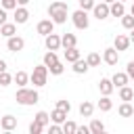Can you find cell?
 Returning <instances> with one entry per match:
<instances>
[{
  "instance_id": "cell-1",
  "label": "cell",
  "mask_w": 134,
  "mask_h": 134,
  "mask_svg": "<svg viewBox=\"0 0 134 134\" xmlns=\"http://www.w3.org/2000/svg\"><path fill=\"white\" fill-rule=\"evenodd\" d=\"M67 2L65 0H57V2H52L50 6H48V15H50V19H52V23H65L67 21Z\"/></svg>"
},
{
  "instance_id": "cell-2",
  "label": "cell",
  "mask_w": 134,
  "mask_h": 134,
  "mask_svg": "<svg viewBox=\"0 0 134 134\" xmlns=\"http://www.w3.org/2000/svg\"><path fill=\"white\" fill-rule=\"evenodd\" d=\"M15 100H17L19 105H36V103L40 100V96H38V92H36L34 88L21 86V88L17 90V94H15Z\"/></svg>"
},
{
  "instance_id": "cell-3",
  "label": "cell",
  "mask_w": 134,
  "mask_h": 134,
  "mask_svg": "<svg viewBox=\"0 0 134 134\" xmlns=\"http://www.w3.org/2000/svg\"><path fill=\"white\" fill-rule=\"evenodd\" d=\"M46 80H48V67H46V65L34 67V71H31V75H29V82H31L36 88H42V86H46Z\"/></svg>"
},
{
  "instance_id": "cell-4",
  "label": "cell",
  "mask_w": 134,
  "mask_h": 134,
  "mask_svg": "<svg viewBox=\"0 0 134 134\" xmlns=\"http://www.w3.org/2000/svg\"><path fill=\"white\" fill-rule=\"evenodd\" d=\"M71 21H73V25H75L77 29H88V25H90V19H88L86 10H82V8H77V10L71 15Z\"/></svg>"
},
{
  "instance_id": "cell-5",
  "label": "cell",
  "mask_w": 134,
  "mask_h": 134,
  "mask_svg": "<svg viewBox=\"0 0 134 134\" xmlns=\"http://www.w3.org/2000/svg\"><path fill=\"white\" fill-rule=\"evenodd\" d=\"M23 46H25V40L19 38L17 34L10 36V38H6V48H8L10 52H19V50H23Z\"/></svg>"
},
{
  "instance_id": "cell-6",
  "label": "cell",
  "mask_w": 134,
  "mask_h": 134,
  "mask_svg": "<svg viewBox=\"0 0 134 134\" xmlns=\"http://www.w3.org/2000/svg\"><path fill=\"white\" fill-rule=\"evenodd\" d=\"M92 13H94V17L100 21V19H107L109 17V4L107 2H98V4H94L92 6Z\"/></svg>"
},
{
  "instance_id": "cell-7",
  "label": "cell",
  "mask_w": 134,
  "mask_h": 134,
  "mask_svg": "<svg viewBox=\"0 0 134 134\" xmlns=\"http://www.w3.org/2000/svg\"><path fill=\"white\" fill-rule=\"evenodd\" d=\"M103 61H105L107 65H117V61H119V52H117L115 48H105V52H103Z\"/></svg>"
},
{
  "instance_id": "cell-8",
  "label": "cell",
  "mask_w": 134,
  "mask_h": 134,
  "mask_svg": "<svg viewBox=\"0 0 134 134\" xmlns=\"http://www.w3.org/2000/svg\"><path fill=\"white\" fill-rule=\"evenodd\" d=\"M38 34L40 36H48V34H52V29H54V23H52V19H44V21H40L38 23Z\"/></svg>"
},
{
  "instance_id": "cell-9",
  "label": "cell",
  "mask_w": 134,
  "mask_h": 134,
  "mask_svg": "<svg viewBox=\"0 0 134 134\" xmlns=\"http://www.w3.org/2000/svg\"><path fill=\"white\" fill-rule=\"evenodd\" d=\"M44 44H46L48 50H59V46H61V38H59L57 34H48V36H44Z\"/></svg>"
},
{
  "instance_id": "cell-10",
  "label": "cell",
  "mask_w": 134,
  "mask_h": 134,
  "mask_svg": "<svg viewBox=\"0 0 134 134\" xmlns=\"http://www.w3.org/2000/svg\"><path fill=\"white\" fill-rule=\"evenodd\" d=\"M128 46H130V38L124 36V34H117L115 36V42H113V48L119 52V50H128Z\"/></svg>"
},
{
  "instance_id": "cell-11",
  "label": "cell",
  "mask_w": 134,
  "mask_h": 134,
  "mask_svg": "<svg viewBox=\"0 0 134 134\" xmlns=\"http://www.w3.org/2000/svg\"><path fill=\"white\" fill-rule=\"evenodd\" d=\"M0 128H2L4 132L15 130V128H17V117H13V115H4V117L0 119Z\"/></svg>"
},
{
  "instance_id": "cell-12",
  "label": "cell",
  "mask_w": 134,
  "mask_h": 134,
  "mask_svg": "<svg viewBox=\"0 0 134 134\" xmlns=\"http://www.w3.org/2000/svg\"><path fill=\"white\" fill-rule=\"evenodd\" d=\"M27 19H29V10L25 8V6H17L15 8V23H27Z\"/></svg>"
},
{
  "instance_id": "cell-13",
  "label": "cell",
  "mask_w": 134,
  "mask_h": 134,
  "mask_svg": "<svg viewBox=\"0 0 134 134\" xmlns=\"http://www.w3.org/2000/svg\"><path fill=\"white\" fill-rule=\"evenodd\" d=\"M124 13H126V6H124V2L115 0V2H111V4H109V15H113V17H121Z\"/></svg>"
},
{
  "instance_id": "cell-14",
  "label": "cell",
  "mask_w": 134,
  "mask_h": 134,
  "mask_svg": "<svg viewBox=\"0 0 134 134\" xmlns=\"http://www.w3.org/2000/svg\"><path fill=\"white\" fill-rule=\"evenodd\" d=\"M111 82H113V86H115V88H121V86H126V84L130 82V77H128V73H126V71H124V73H121V71H117V73L111 77Z\"/></svg>"
},
{
  "instance_id": "cell-15",
  "label": "cell",
  "mask_w": 134,
  "mask_h": 134,
  "mask_svg": "<svg viewBox=\"0 0 134 134\" xmlns=\"http://www.w3.org/2000/svg\"><path fill=\"white\" fill-rule=\"evenodd\" d=\"M98 88H100V94H105V96H109L111 92H113V82L109 80V77H100V84H98Z\"/></svg>"
},
{
  "instance_id": "cell-16",
  "label": "cell",
  "mask_w": 134,
  "mask_h": 134,
  "mask_svg": "<svg viewBox=\"0 0 134 134\" xmlns=\"http://www.w3.org/2000/svg\"><path fill=\"white\" fill-rule=\"evenodd\" d=\"M0 34H2L4 38L15 36V34H17V23H2V25H0Z\"/></svg>"
},
{
  "instance_id": "cell-17",
  "label": "cell",
  "mask_w": 134,
  "mask_h": 134,
  "mask_svg": "<svg viewBox=\"0 0 134 134\" xmlns=\"http://www.w3.org/2000/svg\"><path fill=\"white\" fill-rule=\"evenodd\" d=\"M117 113H119L121 117H132V115H134V107L130 105V100H124V103L119 105V109H117Z\"/></svg>"
},
{
  "instance_id": "cell-18",
  "label": "cell",
  "mask_w": 134,
  "mask_h": 134,
  "mask_svg": "<svg viewBox=\"0 0 134 134\" xmlns=\"http://www.w3.org/2000/svg\"><path fill=\"white\" fill-rule=\"evenodd\" d=\"M75 44H77V38L73 34H63V38H61V46L63 48H73Z\"/></svg>"
},
{
  "instance_id": "cell-19",
  "label": "cell",
  "mask_w": 134,
  "mask_h": 134,
  "mask_svg": "<svg viewBox=\"0 0 134 134\" xmlns=\"http://www.w3.org/2000/svg\"><path fill=\"white\" fill-rule=\"evenodd\" d=\"M13 80H15V84L21 88V86H27V82H29V75H27L25 71H17V73L13 75Z\"/></svg>"
},
{
  "instance_id": "cell-20",
  "label": "cell",
  "mask_w": 134,
  "mask_h": 134,
  "mask_svg": "<svg viewBox=\"0 0 134 134\" xmlns=\"http://www.w3.org/2000/svg\"><path fill=\"white\" fill-rule=\"evenodd\" d=\"M92 111H94V105H92L90 100H84V103L80 105V115H82V117H90Z\"/></svg>"
},
{
  "instance_id": "cell-21",
  "label": "cell",
  "mask_w": 134,
  "mask_h": 134,
  "mask_svg": "<svg viewBox=\"0 0 134 134\" xmlns=\"http://www.w3.org/2000/svg\"><path fill=\"white\" fill-rule=\"evenodd\" d=\"M80 59V50L73 46V48H65V61L67 63H73V61H77Z\"/></svg>"
},
{
  "instance_id": "cell-22",
  "label": "cell",
  "mask_w": 134,
  "mask_h": 134,
  "mask_svg": "<svg viewBox=\"0 0 134 134\" xmlns=\"http://www.w3.org/2000/svg\"><path fill=\"white\" fill-rule=\"evenodd\" d=\"M119 98H121V100H132V98H134V90H132L128 84L121 86V88H119Z\"/></svg>"
},
{
  "instance_id": "cell-23",
  "label": "cell",
  "mask_w": 134,
  "mask_h": 134,
  "mask_svg": "<svg viewBox=\"0 0 134 134\" xmlns=\"http://www.w3.org/2000/svg\"><path fill=\"white\" fill-rule=\"evenodd\" d=\"M50 119H52L54 124H63V121L67 119V113H65V111H61V109H54V111L50 113Z\"/></svg>"
},
{
  "instance_id": "cell-24",
  "label": "cell",
  "mask_w": 134,
  "mask_h": 134,
  "mask_svg": "<svg viewBox=\"0 0 134 134\" xmlns=\"http://www.w3.org/2000/svg\"><path fill=\"white\" fill-rule=\"evenodd\" d=\"M34 121H38L40 126H44V128H46V126H48V121H50V115H48L46 111H38V113H36V117H34Z\"/></svg>"
},
{
  "instance_id": "cell-25",
  "label": "cell",
  "mask_w": 134,
  "mask_h": 134,
  "mask_svg": "<svg viewBox=\"0 0 134 134\" xmlns=\"http://www.w3.org/2000/svg\"><path fill=\"white\" fill-rule=\"evenodd\" d=\"M88 128H90V132H92V134H100V132H105V124H103L100 119H92Z\"/></svg>"
},
{
  "instance_id": "cell-26",
  "label": "cell",
  "mask_w": 134,
  "mask_h": 134,
  "mask_svg": "<svg viewBox=\"0 0 134 134\" xmlns=\"http://www.w3.org/2000/svg\"><path fill=\"white\" fill-rule=\"evenodd\" d=\"M86 63H88V67H98L100 65V54L98 52H90L86 57Z\"/></svg>"
},
{
  "instance_id": "cell-27",
  "label": "cell",
  "mask_w": 134,
  "mask_h": 134,
  "mask_svg": "<svg viewBox=\"0 0 134 134\" xmlns=\"http://www.w3.org/2000/svg\"><path fill=\"white\" fill-rule=\"evenodd\" d=\"M57 61H59V57H57V52H54V50H48V52L44 54V65H46V67L54 65Z\"/></svg>"
},
{
  "instance_id": "cell-28",
  "label": "cell",
  "mask_w": 134,
  "mask_h": 134,
  "mask_svg": "<svg viewBox=\"0 0 134 134\" xmlns=\"http://www.w3.org/2000/svg\"><path fill=\"white\" fill-rule=\"evenodd\" d=\"M73 71H75V73H86V71H88V63L82 61V59L73 61Z\"/></svg>"
},
{
  "instance_id": "cell-29",
  "label": "cell",
  "mask_w": 134,
  "mask_h": 134,
  "mask_svg": "<svg viewBox=\"0 0 134 134\" xmlns=\"http://www.w3.org/2000/svg\"><path fill=\"white\" fill-rule=\"evenodd\" d=\"M111 107H113V103H111V98H109V96H105V94H103V98H100V100H98V109H100V111H105V113H107V111H111Z\"/></svg>"
},
{
  "instance_id": "cell-30",
  "label": "cell",
  "mask_w": 134,
  "mask_h": 134,
  "mask_svg": "<svg viewBox=\"0 0 134 134\" xmlns=\"http://www.w3.org/2000/svg\"><path fill=\"white\" fill-rule=\"evenodd\" d=\"M63 71H65V67H63V63H61V61H57L54 65H50V67H48V73H52V75H61Z\"/></svg>"
},
{
  "instance_id": "cell-31",
  "label": "cell",
  "mask_w": 134,
  "mask_h": 134,
  "mask_svg": "<svg viewBox=\"0 0 134 134\" xmlns=\"http://www.w3.org/2000/svg\"><path fill=\"white\" fill-rule=\"evenodd\" d=\"M61 128H63V132H65V134H75V128H77V124H75V121H67V119H65Z\"/></svg>"
},
{
  "instance_id": "cell-32",
  "label": "cell",
  "mask_w": 134,
  "mask_h": 134,
  "mask_svg": "<svg viewBox=\"0 0 134 134\" xmlns=\"http://www.w3.org/2000/svg\"><path fill=\"white\" fill-rule=\"evenodd\" d=\"M121 25L126 27V29H132L134 27V15H121Z\"/></svg>"
},
{
  "instance_id": "cell-33",
  "label": "cell",
  "mask_w": 134,
  "mask_h": 134,
  "mask_svg": "<svg viewBox=\"0 0 134 134\" xmlns=\"http://www.w3.org/2000/svg\"><path fill=\"white\" fill-rule=\"evenodd\" d=\"M13 82V75L8 71H0V86H8Z\"/></svg>"
},
{
  "instance_id": "cell-34",
  "label": "cell",
  "mask_w": 134,
  "mask_h": 134,
  "mask_svg": "<svg viewBox=\"0 0 134 134\" xmlns=\"http://www.w3.org/2000/svg\"><path fill=\"white\" fill-rule=\"evenodd\" d=\"M57 109H61V111L69 113V111H71V103H69V100H65V98H63V100H57Z\"/></svg>"
},
{
  "instance_id": "cell-35",
  "label": "cell",
  "mask_w": 134,
  "mask_h": 134,
  "mask_svg": "<svg viewBox=\"0 0 134 134\" xmlns=\"http://www.w3.org/2000/svg\"><path fill=\"white\" fill-rule=\"evenodd\" d=\"M42 130H44V126H40L38 121H31L29 124V134H40Z\"/></svg>"
},
{
  "instance_id": "cell-36",
  "label": "cell",
  "mask_w": 134,
  "mask_h": 134,
  "mask_svg": "<svg viewBox=\"0 0 134 134\" xmlns=\"http://www.w3.org/2000/svg\"><path fill=\"white\" fill-rule=\"evenodd\" d=\"M0 2H2V8H4V10L17 8V0H0Z\"/></svg>"
},
{
  "instance_id": "cell-37",
  "label": "cell",
  "mask_w": 134,
  "mask_h": 134,
  "mask_svg": "<svg viewBox=\"0 0 134 134\" xmlns=\"http://www.w3.org/2000/svg\"><path fill=\"white\" fill-rule=\"evenodd\" d=\"M77 2H80L82 10H92V6H94V0H77Z\"/></svg>"
},
{
  "instance_id": "cell-38",
  "label": "cell",
  "mask_w": 134,
  "mask_h": 134,
  "mask_svg": "<svg viewBox=\"0 0 134 134\" xmlns=\"http://www.w3.org/2000/svg\"><path fill=\"white\" fill-rule=\"evenodd\" d=\"M126 73H128V77H130V80H134V61H130V63H128Z\"/></svg>"
},
{
  "instance_id": "cell-39",
  "label": "cell",
  "mask_w": 134,
  "mask_h": 134,
  "mask_svg": "<svg viewBox=\"0 0 134 134\" xmlns=\"http://www.w3.org/2000/svg\"><path fill=\"white\" fill-rule=\"evenodd\" d=\"M59 132H63V128H61L59 124H54V121H52V126H50V134H59Z\"/></svg>"
},
{
  "instance_id": "cell-40",
  "label": "cell",
  "mask_w": 134,
  "mask_h": 134,
  "mask_svg": "<svg viewBox=\"0 0 134 134\" xmlns=\"http://www.w3.org/2000/svg\"><path fill=\"white\" fill-rule=\"evenodd\" d=\"M75 134H90V128H86V126H77V128H75Z\"/></svg>"
},
{
  "instance_id": "cell-41",
  "label": "cell",
  "mask_w": 134,
  "mask_h": 134,
  "mask_svg": "<svg viewBox=\"0 0 134 134\" xmlns=\"http://www.w3.org/2000/svg\"><path fill=\"white\" fill-rule=\"evenodd\" d=\"M2 23H6V10L4 8H0V25Z\"/></svg>"
},
{
  "instance_id": "cell-42",
  "label": "cell",
  "mask_w": 134,
  "mask_h": 134,
  "mask_svg": "<svg viewBox=\"0 0 134 134\" xmlns=\"http://www.w3.org/2000/svg\"><path fill=\"white\" fill-rule=\"evenodd\" d=\"M0 71H6V61L0 59Z\"/></svg>"
},
{
  "instance_id": "cell-43",
  "label": "cell",
  "mask_w": 134,
  "mask_h": 134,
  "mask_svg": "<svg viewBox=\"0 0 134 134\" xmlns=\"http://www.w3.org/2000/svg\"><path fill=\"white\" fill-rule=\"evenodd\" d=\"M27 2H29V0H17V4H19V6H25Z\"/></svg>"
},
{
  "instance_id": "cell-44",
  "label": "cell",
  "mask_w": 134,
  "mask_h": 134,
  "mask_svg": "<svg viewBox=\"0 0 134 134\" xmlns=\"http://www.w3.org/2000/svg\"><path fill=\"white\" fill-rule=\"evenodd\" d=\"M130 42H134V27L130 29Z\"/></svg>"
},
{
  "instance_id": "cell-45",
  "label": "cell",
  "mask_w": 134,
  "mask_h": 134,
  "mask_svg": "<svg viewBox=\"0 0 134 134\" xmlns=\"http://www.w3.org/2000/svg\"><path fill=\"white\" fill-rule=\"evenodd\" d=\"M103 2H107V4H111V2H115V0H103Z\"/></svg>"
},
{
  "instance_id": "cell-46",
  "label": "cell",
  "mask_w": 134,
  "mask_h": 134,
  "mask_svg": "<svg viewBox=\"0 0 134 134\" xmlns=\"http://www.w3.org/2000/svg\"><path fill=\"white\" fill-rule=\"evenodd\" d=\"M130 15H134V4H132V8H130Z\"/></svg>"
},
{
  "instance_id": "cell-47",
  "label": "cell",
  "mask_w": 134,
  "mask_h": 134,
  "mask_svg": "<svg viewBox=\"0 0 134 134\" xmlns=\"http://www.w3.org/2000/svg\"><path fill=\"white\" fill-rule=\"evenodd\" d=\"M119 2H126V0H119Z\"/></svg>"
}]
</instances>
